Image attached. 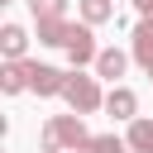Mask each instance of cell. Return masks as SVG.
Returning <instances> with one entry per match:
<instances>
[{
    "mask_svg": "<svg viewBox=\"0 0 153 153\" xmlns=\"http://www.w3.org/2000/svg\"><path fill=\"white\" fill-rule=\"evenodd\" d=\"M81 153H129V143H124L120 134H91V143H86Z\"/></svg>",
    "mask_w": 153,
    "mask_h": 153,
    "instance_id": "13",
    "label": "cell"
},
{
    "mask_svg": "<svg viewBox=\"0 0 153 153\" xmlns=\"http://www.w3.org/2000/svg\"><path fill=\"white\" fill-rule=\"evenodd\" d=\"M0 91H5V96L29 91V57H24V62H5V67H0Z\"/></svg>",
    "mask_w": 153,
    "mask_h": 153,
    "instance_id": "10",
    "label": "cell"
},
{
    "mask_svg": "<svg viewBox=\"0 0 153 153\" xmlns=\"http://www.w3.org/2000/svg\"><path fill=\"white\" fill-rule=\"evenodd\" d=\"M38 143H43V153H81V148L91 143L86 115H53V120L43 124Z\"/></svg>",
    "mask_w": 153,
    "mask_h": 153,
    "instance_id": "1",
    "label": "cell"
},
{
    "mask_svg": "<svg viewBox=\"0 0 153 153\" xmlns=\"http://www.w3.org/2000/svg\"><path fill=\"white\" fill-rule=\"evenodd\" d=\"M0 53H5V62H24V53H29V29H24V24H5V29H0Z\"/></svg>",
    "mask_w": 153,
    "mask_h": 153,
    "instance_id": "8",
    "label": "cell"
},
{
    "mask_svg": "<svg viewBox=\"0 0 153 153\" xmlns=\"http://www.w3.org/2000/svg\"><path fill=\"white\" fill-rule=\"evenodd\" d=\"M76 14H81V24H105V19H115V0H76Z\"/></svg>",
    "mask_w": 153,
    "mask_h": 153,
    "instance_id": "12",
    "label": "cell"
},
{
    "mask_svg": "<svg viewBox=\"0 0 153 153\" xmlns=\"http://www.w3.org/2000/svg\"><path fill=\"white\" fill-rule=\"evenodd\" d=\"M129 5H134V14H139V19H153V0H129Z\"/></svg>",
    "mask_w": 153,
    "mask_h": 153,
    "instance_id": "15",
    "label": "cell"
},
{
    "mask_svg": "<svg viewBox=\"0 0 153 153\" xmlns=\"http://www.w3.org/2000/svg\"><path fill=\"white\" fill-rule=\"evenodd\" d=\"M33 19H67V0H29Z\"/></svg>",
    "mask_w": 153,
    "mask_h": 153,
    "instance_id": "14",
    "label": "cell"
},
{
    "mask_svg": "<svg viewBox=\"0 0 153 153\" xmlns=\"http://www.w3.org/2000/svg\"><path fill=\"white\" fill-rule=\"evenodd\" d=\"M62 100H67L72 115H96V110H105V91H100V81L86 76V72H67V91H62Z\"/></svg>",
    "mask_w": 153,
    "mask_h": 153,
    "instance_id": "2",
    "label": "cell"
},
{
    "mask_svg": "<svg viewBox=\"0 0 153 153\" xmlns=\"http://www.w3.org/2000/svg\"><path fill=\"white\" fill-rule=\"evenodd\" d=\"M124 67H129V53H120V48H100V57H96V76H105V81L120 86Z\"/></svg>",
    "mask_w": 153,
    "mask_h": 153,
    "instance_id": "9",
    "label": "cell"
},
{
    "mask_svg": "<svg viewBox=\"0 0 153 153\" xmlns=\"http://www.w3.org/2000/svg\"><path fill=\"white\" fill-rule=\"evenodd\" d=\"M29 91L33 96H62L67 91V72L53 62H29Z\"/></svg>",
    "mask_w": 153,
    "mask_h": 153,
    "instance_id": "4",
    "label": "cell"
},
{
    "mask_svg": "<svg viewBox=\"0 0 153 153\" xmlns=\"http://www.w3.org/2000/svg\"><path fill=\"white\" fill-rule=\"evenodd\" d=\"M148 81H153V67H148Z\"/></svg>",
    "mask_w": 153,
    "mask_h": 153,
    "instance_id": "16",
    "label": "cell"
},
{
    "mask_svg": "<svg viewBox=\"0 0 153 153\" xmlns=\"http://www.w3.org/2000/svg\"><path fill=\"white\" fill-rule=\"evenodd\" d=\"M33 38H38L43 48H67L72 19H33Z\"/></svg>",
    "mask_w": 153,
    "mask_h": 153,
    "instance_id": "7",
    "label": "cell"
},
{
    "mask_svg": "<svg viewBox=\"0 0 153 153\" xmlns=\"http://www.w3.org/2000/svg\"><path fill=\"white\" fill-rule=\"evenodd\" d=\"M62 53L72 57V72H81V67H96L100 48H96V33H91V24H72V38H67V48H62Z\"/></svg>",
    "mask_w": 153,
    "mask_h": 153,
    "instance_id": "3",
    "label": "cell"
},
{
    "mask_svg": "<svg viewBox=\"0 0 153 153\" xmlns=\"http://www.w3.org/2000/svg\"><path fill=\"white\" fill-rule=\"evenodd\" d=\"M0 5H10V0H0Z\"/></svg>",
    "mask_w": 153,
    "mask_h": 153,
    "instance_id": "17",
    "label": "cell"
},
{
    "mask_svg": "<svg viewBox=\"0 0 153 153\" xmlns=\"http://www.w3.org/2000/svg\"><path fill=\"white\" fill-rule=\"evenodd\" d=\"M124 143H129V153H153V120H129V134H124Z\"/></svg>",
    "mask_w": 153,
    "mask_h": 153,
    "instance_id": "11",
    "label": "cell"
},
{
    "mask_svg": "<svg viewBox=\"0 0 153 153\" xmlns=\"http://www.w3.org/2000/svg\"><path fill=\"white\" fill-rule=\"evenodd\" d=\"M129 57L148 72L153 67V19H139L134 24V33H129Z\"/></svg>",
    "mask_w": 153,
    "mask_h": 153,
    "instance_id": "6",
    "label": "cell"
},
{
    "mask_svg": "<svg viewBox=\"0 0 153 153\" xmlns=\"http://www.w3.org/2000/svg\"><path fill=\"white\" fill-rule=\"evenodd\" d=\"M105 115L110 120H139V96L129 86H110L105 91Z\"/></svg>",
    "mask_w": 153,
    "mask_h": 153,
    "instance_id": "5",
    "label": "cell"
}]
</instances>
